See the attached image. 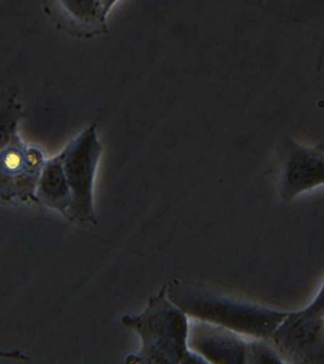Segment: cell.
I'll use <instances>...</instances> for the list:
<instances>
[{"label":"cell","instance_id":"277c9868","mask_svg":"<svg viewBox=\"0 0 324 364\" xmlns=\"http://www.w3.org/2000/svg\"><path fill=\"white\" fill-rule=\"evenodd\" d=\"M269 341L284 363H324V282L304 309L287 313Z\"/></svg>","mask_w":324,"mask_h":364},{"label":"cell","instance_id":"7a4b0ae2","mask_svg":"<svg viewBox=\"0 0 324 364\" xmlns=\"http://www.w3.org/2000/svg\"><path fill=\"white\" fill-rule=\"evenodd\" d=\"M166 287L168 297L188 316L249 338L269 340L288 313L198 289L179 280L170 282Z\"/></svg>","mask_w":324,"mask_h":364},{"label":"cell","instance_id":"6da1fadb","mask_svg":"<svg viewBox=\"0 0 324 364\" xmlns=\"http://www.w3.org/2000/svg\"><path fill=\"white\" fill-rule=\"evenodd\" d=\"M187 314L170 300L164 286L151 296L146 309L139 314L124 315L122 323L135 330L141 347L127 355L128 363H207L203 357L188 346L189 321Z\"/></svg>","mask_w":324,"mask_h":364},{"label":"cell","instance_id":"8992f818","mask_svg":"<svg viewBox=\"0 0 324 364\" xmlns=\"http://www.w3.org/2000/svg\"><path fill=\"white\" fill-rule=\"evenodd\" d=\"M324 185V141L306 146L293 139L284 145L279 192L284 202Z\"/></svg>","mask_w":324,"mask_h":364},{"label":"cell","instance_id":"7c38bea8","mask_svg":"<svg viewBox=\"0 0 324 364\" xmlns=\"http://www.w3.org/2000/svg\"><path fill=\"white\" fill-rule=\"evenodd\" d=\"M0 358H2V360L30 361V357H28L20 350H9V351L0 350Z\"/></svg>","mask_w":324,"mask_h":364},{"label":"cell","instance_id":"8fae6325","mask_svg":"<svg viewBox=\"0 0 324 364\" xmlns=\"http://www.w3.org/2000/svg\"><path fill=\"white\" fill-rule=\"evenodd\" d=\"M247 363H284V361L269 340L249 338Z\"/></svg>","mask_w":324,"mask_h":364},{"label":"cell","instance_id":"9c48e42d","mask_svg":"<svg viewBox=\"0 0 324 364\" xmlns=\"http://www.w3.org/2000/svg\"><path fill=\"white\" fill-rule=\"evenodd\" d=\"M36 198V203L44 205L68 218L71 192L60 153L45 161L37 181Z\"/></svg>","mask_w":324,"mask_h":364},{"label":"cell","instance_id":"ba28073f","mask_svg":"<svg viewBox=\"0 0 324 364\" xmlns=\"http://www.w3.org/2000/svg\"><path fill=\"white\" fill-rule=\"evenodd\" d=\"M51 11L70 33L81 37L108 33L105 0H48Z\"/></svg>","mask_w":324,"mask_h":364},{"label":"cell","instance_id":"3957f363","mask_svg":"<svg viewBox=\"0 0 324 364\" xmlns=\"http://www.w3.org/2000/svg\"><path fill=\"white\" fill-rule=\"evenodd\" d=\"M102 153L96 125L85 128L60 152L71 192L68 218L76 223L97 225L94 181Z\"/></svg>","mask_w":324,"mask_h":364},{"label":"cell","instance_id":"5b68a950","mask_svg":"<svg viewBox=\"0 0 324 364\" xmlns=\"http://www.w3.org/2000/svg\"><path fill=\"white\" fill-rule=\"evenodd\" d=\"M48 159L41 147L20 136L0 150V199L36 202L37 181Z\"/></svg>","mask_w":324,"mask_h":364},{"label":"cell","instance_id":"52a82bcc","mask_svg":"<svg viewBox=\"0 0 324 364\" xmlns=\"http://www.w3.org/2000/svg\"><path fill=\"white\" fill-rule=\"evenodd\" d=\"M249 341L226 327L200 321L189 326L188 346L212 363H247Z\"/></svg>","mask_w":324,"mask_h":364},{"label":"cell","instance_id":"30bf717a","mask_svg":"<svg viewBox=\"0 0 324 364\" xmlns=\"http://www.w3.org/2000/svg\"><path fill=\"white\" fill-rule=\"evenodd\" d=\"M22 108L13 98L0 100V150L19 136L18 127Z\"/></svg>","mask_w":324,"mask_h":364}]
</instances>
